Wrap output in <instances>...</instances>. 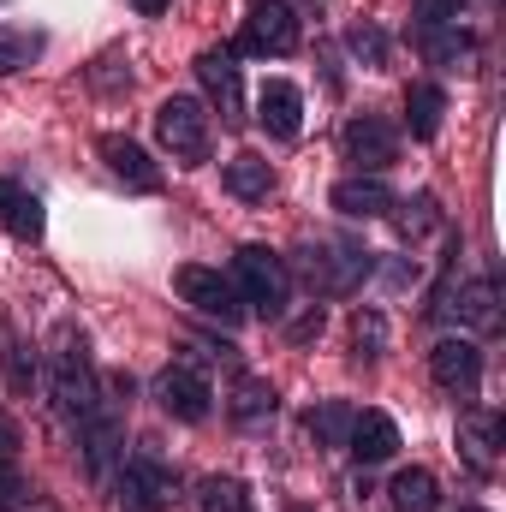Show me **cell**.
Returning <instances> with one entry per match:
<instances>
[{"label":"cell","mask_w":506,"mask_h":512,"mask_svg":"<svg viewBox=\"0 0 506 512\" xmlns=\"http://www.w3.org/2000/svg\"><path fill=\"white\" fill-rule=\"evenodd\" d=\"M233 286H239V298H245L251 316H262V322H286V310H292V268H286L280 251L245 245V251L233 256Z\"/></svg>","instance_id":"1"},{"label":"cell","mask_w":506,"mask_h":512,"mask_svg":"<svg viewBox=\"0 0 506 512\" xmlns=\"http://www.w3.org/2000/svg\"><path fill=\"white\" fill-rule=\"evenodd\" d=\"M48 393H54V405L72 417V423H84L90 411H96V364H90V346H84V334L78 328H60L54 334V346H48Z\"/></svg>","instance_id":"2"},{"label":"cell","mask_w":506,"mask_h":512,"mask_svg":"<svg viewBox=\"0 0 506 512\" xmlns=\"http://www.w3.org/2000/svg\"><path fill=\"white\" fill-rule=\"evenodd\" d=\"M370 268H376V251H364L352 239H316L298 251V274L316 292H352L358 280H370Z\"/></svg>","instance_id":"3"},{"label":"cell","mask_w":506,"mask_h":512,"mask_svg":"<svg viewBox=\"0 0 506 512\" xmlns=\"http://www.w3.org/2000/svg\"><path fill=\"white\" fill-rule=\"evenodd\" d=\"M173 292H179L197 316H209V322H221V328H239V322L251 316L245 298H239V286H233V274L203 268V262H185V268L173 274Z\"/></svg>","instance_id":"4"},{"label":"cell","mask_w":506,"mask_h":512,"mask_svg":"<svg viewBox=\"0 0 506 512\" xmlns=\"http://www.w3.org/2000/svg\"><path fill=\"white\" fill-rule=\"evenodd\" d=\"M155 137L173 149V161H185V167H197V161H209V108L197 102V96H167L161 108H155Z\"/></svg>","instance_id":"5"},{"label":"cell","mask_w":506,"mask_h":512,"mask_svg":"<svg viewBox=\"0 0 506 512\" xmlns=\"http://www.w3.org/2000/svg\"><path fill=\"white\" fill-rule=\"evenodd\" d=\"M155 399H161L167 417H179V423H203V417L215 411V382H209V370H203L197 358H173V364L155 376Z\"/></svg>","instance_id":"6"},{"label":"cell","mask_w":506,"mask_h":512,"mask_svg":"<svg viewBox=\"0 0 506 512\" xmlns=\"http://www.w3.org/2000/svg\"><path fill=\"white\" fill-rule=\"evenodd\" d=\"M340 155L358 167V173H387L393 161H399V126L393 120H381V114H352L346 131H340Z\"/></svg>","instance_id":"7"},{"label":"cell","mask_w":506,"mask_h":512,"mask_svg":"<svg viewBox=\"0 0 506 512\" xmlns=\"http://www.w3.org/2000/svg\"><path fill=\"white\" fill-rule=\"evenodd\" d=\"M298 36H304V24H298V12L286 6V0H251V12H245V30H239V48L245 54H292L298 48Z\"/></svg>","instance_id":"8"},{"label":"cell","mask_w":506,"mask_h":512,"mask_svg":"<svg viewBox=\"0 0 506 512\" xmlns=\"http://www.w3.org/2000/svg\"><path fill=\"white\" fill-rule=\"evenodd\" d=\"M120 501L131 512H167L179 501V477L155 459V453H131L126 471H120Z\"/></svg>","instance_id":"9"},{"label":"cell","mask_w":506,"mask_h":512,"mask_svg":"<svg viewBox=\"0 0 506 512\" xmlns=\"http://www.w3.org/2000/svg\"><path fill=\"white\" fill-rule=\"evenodd\" d=\"M429 376H435V387H447V393H477V382H483V346H477L471 334H447V340H435V352H429Z\"/></svg>","instance_id":"10"},{"label":"cell","mask_w":506,"mask_h":512,"mask_svg":"<svg viewBox=\"0 0 506 512\" xmlns=\"http://www.w3.org/2000/svg\"><path fill=\"white\" fill-rule=\"evenodd\" d=\"M435 316H453V322H465V328H477V334H495V328H501V280H495V274L465 280L459 292H447V298L435 304Z\"/></svg>","instance_id":"11"},{"label":"cell","mask_w":506,"mask_h":512,"mask_svg":"<svg viewBox=\"0 0 506 512\" xmlns=\"http://www.w3.org/2000/svg\"><path fill=\"white\" fill-rule=\"evenodd\" d=\"M96 155L108 161V173H114L126 191H143V197L161 191V167L149 161L143 143H131V137H120V131H102V137H96Z\"/></svg>","instance_id":"12"},{"label":"cell","mask_w":506,"mask_h":512,"mask_svg":"<svg viewBox=\"0 0 506 512\" xmlns=\"http://www.w3.org/2000/svg\"><path fill=\"white\" fill-rule=\"evenodd\" d=\"M459 459L471 465V477H495L501 471V417L495 411H465L459 417Z\"/></svg>","instance_id":"13"},{"label":"cell","mask_w":506,"mask_h":512,"mask_svg":"<svg viewBox=\"0 0 506 512\" xmlns=\"http://www.w3.org/2000/svg\"><path fill=\"white\" fill-rule=\"evenodd\" d=\"M78 447H84L90 477H108V465H114V453H120V405H114V399H96V411L78 423Z\"/></svg>","instance_id":"14"},{"label":"cell","mask_w":506,"mask_h":512,"mask_svg":"<svg viewBox=\"0 0 506 512\" xmlns=\"http://www.w3.org/2000/svg\"><path fill=\"white\" fill-rule=\"evenodd\" d=\"M256 120H262V131H268V137L292 143V137L304 131V96H298V84L268 78V84L256 90Z\"/></svg>","instance_id":"15"},{"label":"cell","mask_w":506,"mask_h":512,"mask_svg":"<svg viewBox=\"0 0 506 512\" xmlns=\"http://www.w3.org/2000/svg\"><path fill=\"white\" fill-rule=\"evenodd\" d=\"M197 78H203V90L221 102V120H227V126H245V96H239V66H233V54H227V48H203V54H197Z\"/></svg>","instance_id":"16"},{"label":"cell","mask_w":506,"mask_h":512,"mask_svg":"<svg viewBox=\"0 0 506 512\" xmlns=\"http://www.w3.org/2000/svg\"><path fill=\"white\" fill-rule=\"evenodd\" d=\"M328 203H334L346 221H376V215H393V191H387V179H376V173H352V179H340V185L328 191Z\"/></svg>","instance_id":"17"},{"label":"cell","mask_w":506,"mask_h":512,"mask_svg":"<svg viewBox=\"0 0 506 512\" xmlns=\"http://www.w3.org/2000/svg\"><path fill=\"white\" fill-rule=\"evenodd\" d=\"M0 227H6L12 239H24V245H36V239L48 233V209H42V197L24 191V185L6 179V173H0Z\"/></svg>","instance_id":"18"},{"label":"cell","mask_w":506,"mask_h":512,"mask_svg":"<svg viewBox=\"0 0 506 512\" xmlns=\"http://www.w3.org/2000/svg\"><path fill=\"white\" fill-rule=\"evenodd\" d=\"M346 447H352L358 465H381V459L399 453V423H393L387 411H352V435H346Z\"/></svg>","instance_id":"19"},{"label":"cell","mask_w":506,"mask_h":512,"mask_svg":"<svg viewBox=\"0 0 506 512\" xmlns=\"http://www.w3.org/2000/svg\"><path fill=\"white\" fill-rule=\"evenodd\" d=\"M387 507L393 512H441V483H435V471L405 465V471L387 483Z\"/></svg>","instance_id":"20"},{"label":"cell","mask_w":506,"mask_h":512,"mask_svg":"<svg viewBox=\"0 0 506 512\" xmlns=\"http://www.w3.org/2000/svg\"><path fill=\"white\" fill-rule=\"evenodd\" d=\"M441 120H447V90L441 84H411L405 90V126H411V137L429 143L441 131Z\"/></svg>","instance_id":"21"},{"label":"cell","mask_w":506,"mask_h":512,"mask_svg":"<svg viewBox=\"0 0 506 512\" xmlns=\"http://www.w3.org/2000/svg\"><path fill=\"white\" fill-rule=\"evenodd\" d=\"M221 185H227L239 203H262V197L274 191V167H268L262 155H251V149H245V155H233V161H227Z\"/></svg>","instance_id":"22"},{"label":"cell","mask_w":506,"mask_h":512,"mask_svg":"<svg viewBox=\"0 0 506 512\" xmlns=\"http://www.w3.org/2000/svg\"><path fill=\"white\" fill-rule=\"evenodd\" d=\"M417 42H423V54H429L435 66H471V60H477V36L459 30V24H429Z\"/></svg>","instance_id":"23"},{"label":"cell","mask_w":506,"mask_h":512,"mask_svg":"<svg viewBox=\"0 0 506 512\" xmlns=\"http://www.w3.org/2000/svg\"><path fill=\"white\" fill-rule=\"evenodd\" d=\"M304 429H310L316 447H346V435H352V405H346V399H322V405H310Z\"/></svg>","instance_id":"24"},{"label":"cell","mask_w":506,"mask_h":512,"mask_svg":"<svg viewBox=\"0 0 506 512\" xmlns=\"http://www.w3.org/2000/svg\"><path fill=\"white\" fill-rule=\"evenodd\" d=\"M42 30H30V24H0V78H12V72H24L36 54H42Z\"/></svg>","instance_id":"25"},{"label":"cell","mask_w":506,"mask_h":512,"mask_svg":"<svg viewBox=\"0 0 506 512\" xmlns=\"http://www.w3.org/2000/svg\"><path fill=\"white\" fill-rule=\"evenodd\" d=\"M274 387L262 382V376H239L233 382V399H227V411H233V423H262V417H274Z\"/></svg>","instance_id":"26"},{"label":"cell","mask_w":506,"mask_h":512,"mask_svg":"<svg viewBox=\"0 0 506 512\" xmlns=\"http://www.w3.org/2000/svg\"><path fill=\"white\" fill-rule=\"evenodd\" d=\"M346 48H352L370 72H381V66H387V54H393V42H387V30H381L376 18H358V24L346 30Z\"/></svg>","instance_id":"27"},{"label":"cell","mask_w":506,"mask_h":512,"mask_svg":"<svg viewBox=\"0 0 506 512\" xmlns=\"http://www.w3.org/2000/svg\"><path fill=\"white\" fill-rule=\"evenodd\" d=\"M197 507L203 512H251V489H245L239 477H203Z\"/></svg>","instance_id":"28"},{"label":"cell","mask_w":506,"mask_h":512,"mask_svg":"<svg viewBox=\"0 0 506 512\" xmlns=\"http://www.w3.org/2000/svg\"><path fill=\"white\" fill-rule=\"evenodd\" d=\"M0 364H6V387H12V393H30V382H36V364H30V346H24V340L0 334Z\"/></svg>","instance_id":"29"},{"label":"cell","mask_w":506,"mask_h":512,"mask_svg":"<svg viewBox=\"0 0 506 512\" xmlns=\"http://www.w3.org/2000/svg\"><path fill=\"white\" fill-rule=\"evenodd\" d=\"M352 346H358V358H381L387 352V316L381 310H358L352 316Z\"/></svg>","instance_id":"30"},{"label":"cell","mask_w":506,"mask_h":512,"mask_svg":"<svg viewBox=\"0 0 506 512\" xmlns=\"http://www.w3.org/2000/svg\"><path fill=\"white\" fill-rule=\"evenodd\" d=\"M429 227H435V197H429V191H417V197L405 203V215H399V233H405V239H417V233H429Z\"/></svg>","instance_id":"31"},{"label":"cell","mask_w":506,"mask_h":512,"mask_svg":"<svg viewBox=\"0 0 506 512\" xmlns=\"http://www.w3.org/2000/svg\"><path fill=\"white\" fill-rule=\"evenodd\" d=\"M24 495H30V483L18 477V465H12V459H0V512H18V507H24Z\"/></svg>","instance_id":"32"},{"label":"cell","mask_w":506,"mask_h":512,"mask_svg":"<svg viewBox=\"0 0 506 512\" xmlns=\"http://www.w3.org/2000/svg\"><path fill=\"white\" fill-rule=\"evenodd\" d=\"M459 6L465 0H417V24L429 30V24H459Z\"/></svg>","instance_id":"33"},{"label":"cell","mask_w":506,"mask_h":512,"mask_svg":"<svg viewBox=\"0 0 506 512\" xmlns=\"http://www.w3.org/2000/svg\"><path fill=\"white\" fill-rule=\"evenodd\" d=\"M322 328H328V310H322V304H310V310H304V316H298V322H292V328H286V334H292V340H298V346H304V340H316V334H322Z\"/></svg>","instance_id":"34"},{"label":"cell","mask_w":506,"mask_h":512,"mask_svg":"<svg viewBox=\"0 0 506 512\" xmlns=\"http://www.w3.org/2000/svg\"><path fill=\"white\" fill-rule=\"evenodd\" d=\"M18 447H24V435H18V423L0 411V459H18Z\"/></svg>","instance_id":"35"},{"label":"cell","mask_w":506,"mask_h":512,"mask_svg":"<svg viewBox=\"0 0 506 512\" xmlns=\"http://www.w3.org/2000/svg\"><path fill=\"white\" fill-rule=\"evenodd\" d=\"M131 12H137V18H161V12H167V0H131Z\"/></svg>","instance_id":"36"},{"label":"cell","mask_w":506,"mask_h":512,"mask_svg":"<svg viewBox=\"0 0 506 512\" xmlns=\"http://www.w3.org/2000/svg\"><path fill=\"white\" fill-rule=\"evenodd\" d=\"M459 512H483V507H459Z\"/></svg>","instance_id":"37"}]
</instances>
